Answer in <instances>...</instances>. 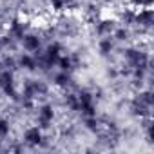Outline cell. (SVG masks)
Segmentation results:
<instances>
[{
	"label": "cell",
	"mask_w": 154,
	"mask_h": 154,
	"mask_svg": "<svg viewBox=\"0 0 154 154\" xmlns=\"http://www.w3.org/2000/svg\"><path fill=\"white\" fill-rule=\"evenodd\" d=\"M38 120H40V123H42L44 127H47V125L51 123V120H53V109H51L49 105H45V107L40 111V114H38Z\"/></svg>",
	"instance_id": "cell-1"
},
{
	"label": "cell",
	"mask_w": 154,
	"mask_h": 154,
	"mask_svg": "<svg viewBox=\"0 0 154 154\" xmlns=\"http://www.w3.org/2000/svg\"><path fill=\"white\" fill-rule=\"evenodd\" d=\"M26 140H27L29 143H40V140H42L40 129H38V127H31V129L26 132Z\"/></svg>",
	"instance_id": "cell-2"
},
{
	"label": "cell",
	"mask_w": 154,
	"mask_h": 154,
	"mask_svg": "<svg viewBox=\"0 0 154 154\" xmlns=\"http://www.w3.org/2000/svg\"><path fill=\"white\" fill-rule=\"evenodd\" d=\"M24 47L27 51H38L40 47V40L36 36H24Z\"/></svg>",
	"instance_id": "cell-3"
},
{
	"label": "cell",
	"mask_w": 154,
	"mask_h": 154,
	"mask_svg": "<svg viewBox=\"0 0 154 154\" xmlns=\"http://www.w3.org/2000/svg\"><path fill=\"white\" fill-rule=\"evenodd\" d=\"M20 63H22V65H26L27 69H35V60H33V58H29V56H22Z\"/></svg>",
	"instance_id": "cell-4"
},
{
	"label": "cell",
	"mask_w": 154,
	"mask_h": 154,
	"mask_svg": "<svg viewBox=\"0 0 154 154\" xmlns=\"http://www.w3.org/2000/svg\"><path fill=\"white\" fill-rule=\"evenodd\" d=\"M9 132V125H8V122H0V134H2V136H6Z\"/></svg>",
	"instance_id": "cell-5"
},
{
	"label": "cell",
	"mask_w": 154,
	"mask_h": 154,
	"mask_svg": "<svg viewBox=\"0 0 154 154\" xmlns=\"http://www.w3.org/2000/svg\"><path fill=\"white\" fill-rule=\"evenodd\" d=\"M111 47H112V45H111V42H109V40H105V42H102V51H103V53H107V51H111Z\"/></svg>",
	"instance_id": "cell-6"
},
{
	"label": "cell",
	"mask_w": 154,
	"mask_h": 154,
	"mask_svg": "<svg viewBox=\"0 0 154 154\" xmlns=\"http://www.w3.org/2000/svg\"><path fill=\"white\" fill-rule=\"evenodd\" d=\"M67 80H69V78H67V76H65V74H60V76H56V82H58L60 85H63V84H65Z\"/></svg>",
	"instance_id": "cell-7"
}]
</instances>
